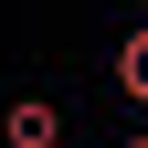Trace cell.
<instances>
[{
	"label": "cell",
	"mask_w": 148,
	"mask_h": 148,
	"mask_svg": "<svg viewBox=\"0 0 148 148\" xmlns=\"http://www.w3.org/2000/svg\"><path fill=\"white\" fill-rule=\"evenodd\" d=\"M116 85H127V95H138V106H148V21H138V32H127V42H116Z\"/></svg>",
	"instance_id": "7a4b0ae2"
},
{
	"label": "cell",
	"mask_w": 148,
	"mask_h": 148,
	"mask_svg": "<svg viewBox=\"0 0 148 148\" xmlns=\"http://www.w3.org/2000/svg\"><path fill=\"white\" fill-rule=\"evenodd\" d=\"M0 148H64V106L53 95H11L0 106Z\"/></svg>",
	"instance_id": "6da1fadb"
},
{
	"label": "cell",
	"mask_w": 148,
	"mask_h": 148,
	"mask_svg": "<svg viewBox=\"0 0 148 148\" xmlns=\"http://www.w3.org/2000/svg\"><path fill=\"white\" fill-rule=\"evenodd\" d=\"M116 148H148V138H116Z\"/></svg>",
	"instance_id": "3957f363"
}]
</instances>
